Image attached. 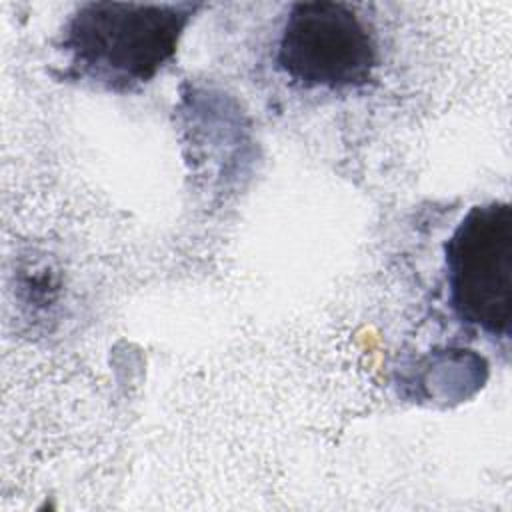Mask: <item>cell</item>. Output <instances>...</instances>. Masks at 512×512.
Returning <instances> with one entry per match:
<instances>
[{"label":"cell","instance_id":"obj_3","mask_svg":"<svg viewBox=\"0 0 512 512\" xmlns=\"http://www.w3.org/2000/svg\"><path fill=\"white\" fill-rule=\"evenodd\" d=\"M448 304L454 316L494 340L510 338L512 206H472L444 244Z\"/></svg>","mask_w":512,"mask_h":512},{"label":"cell","instance_id":"obj_1","mask_svg":"<svg viewBox=\"0 0 512 512\" xmlns=\"http://www.w3.org/2000/svg\"><path fill=\"white\" fill-rule=\"evenodd\" d=\"M200 4L86 2L66 20L60 48L68 72L106 90L150 82L168 64Z\"/></svg>","mask_w":512,"mask_h":512},{"label":"cell","instance_id":"obj_2","mask_svg":"<svg viewBox=\"0 0 512 512\" xmlns=\"http://www.w3.org/2000/svg\"><path fill=\"white\" fill-rule=\"evenodd\" d=\"M272 60L278 72L300 90L352 92L374 80L380 46L358 6L296 2L288 6L278 26Z\"/></svg>","mask_w":512,"mask_h":512}]
</instances>
